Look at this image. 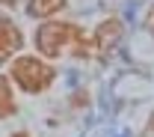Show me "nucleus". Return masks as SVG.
Listing matches in <instances>:
<instances>
[{"label":"nucleus","instance_id":"nucleus-1","mask_svg":"<svg viewBox=\"0 0 154 137\" xmlns=\"http://www.w3.org/2000/svg\"><path fill=\"white\" fill-rule=\"evenodd\" d=\"M36 48L42 57H59L65 48H74V57H89V36L77 27V24H65V21H45L36 30Z\"/></svg>","mask_w":154,"mask_h":137},{"label":"nucleus","instance_id":"nucleus-2","mask_svg":"<svg viewBox=\"0 0 154 137\" xmlns=\"http://www.w3.org/2000/svg\"><path fill=\"white\" fill-rule=\"evenodd\" d=\"M9 75L12 80L18 83L24 93H42V90H48L54 78H57V69L51 66V63H45V60L38 57H18L12 66H9Z\"/></svg>","mask_w":154,"mask_h":137},{"label":"nucleus","instance_id":"nucleus-3","mask_svg":"<svg viewBox=\"0 0 154 137\" xmlns=\"http://www.w3.org/2000/svg\"><path fill=\"white\" fill-rule=\"evenodd\" d=\"M122 33H125V27H122V21H119V18L101 21V24L95 27V36H92L95 54L101 60H110V57H113V51L119 48V42H122Z\"/></svg>","mask_w":154,"mask_h":137},{"label":"nucleus","instance_id":"nucleus-4","mask_svg":"<svg viewBox=\"0 0 154 137\" xmlns=\"http://www.w3.org/2000/svg\"><path fill=\"white\" fill-rule=\"evenodd\" d=\"M21 45H24L21 27H18L12 18H6V15L0 12V63H6V60L12 57Z\"/></svg>","mask_w":154,"mask_h":137},{"label":"nucleus","instance_id":"nucleus-5","mask_svg":"<svg viewBox=\"0 0 154 137\" xmlns=\"http://www.w3.org/2000/svg\"><path fill=\"white\" fill-rule=\"evenodd\" d=\"M65 3L68 0H30L27 3V15H33V18H51V15H57L59 9H65Z\"/></svg>","mask_w":154,"mask_h":137},{"label":"nucleus","instance_id":"nucleus-6","mask_svg":"<svg viewBox=\"0 0 154 137\" xmlns=\"http://www.w3.org/2000/svg\"><path fill=\"white\" fill-rule=\"evenodd\" d=\"M15 110H18V104H15V96H12V86H9L6 78H0V119L15 116Z\"/></svg>","mask_w":154,"mask_h":137},{"label":"nucleus","instance_id":"nucleus-7","mask_svg":"<svg viewBox=\"0 0 154 137\" xmlns=\"http://www.w3.org/2000/svg\"><path fill=\"white\" fill-rule=\"evenodd\" d=\"M145 30L154 36V3H151V9H148V15H145Z\"/></svg>","mask_w":154,"mask_h":137},{"label":"nucleus","instance_id":"nucleus-8","mask_svg":"<svg viewBox=\"0 0 154 137\" xmlns=\"http://www.w3.org/2000/svg\"><path fill=\"white\" fill-rule=\"evenodd\" d=\"M142 137H154V113L148 116V122H145V131H142Z\"/></svg>","mask_w":154,"mask_h":137},{"label":"nucleus","instance_id":"nucleus-9","mask_svg":"<svg viewBox=\"0 0 154 137\" xmlns=\"http://www.w3.org/2000/svg\"><path fill=\"white\" fill-rule=\"evenodd\" d=\"M9 137H30L27 131H15V134H9Z\"/></svg>","mask_w":154,"mask_h":137},{"label":"nucleus","instance_id":"nucleus-10","mask_svg":"<svg viewBox=\"0 0 154 137\" xmlns=\"http://www.w3.org/2000/svg\"><path fill=\"white\" fill-rule=\"evenodd\" d=\"M0 6H15V0H0Z\"/></svg>","mask_w":154,"mask_h":137}]
</instances>
